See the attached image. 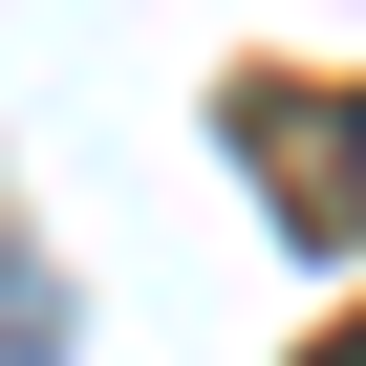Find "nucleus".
Returning <instances> with one entry per match:
<instances>
[{
	"instance_id": "nucleus-2",
	"label": "nucleus",
	"mask_w": 366,
	"mask_h": 366,
	"mask_svg": "<svg viewBox=\"0 0 366 366\" xmlns=\"http://www.w3.org/2000/svg\"><path fill=\"white\" fill-rule=\"evenodd\" d=\"M323 366H366V323H345V345H323Z\"/></svg>"
},
{
	"instance_id": "nucleus-1",
	"label": "nucleus",
	"mask_w": 366,
	"mask_h": 366,
	"mask_svg": "<svg viewBox=\"0 0 366 366\" xmlns=\"http://www.w3.org/2000/svg\"><path fill=\"white\" fill-rule=\"evenodd\" d=\"M323 216H366V108H345V129H323Z\"/></svg>"
}]
</instances>
